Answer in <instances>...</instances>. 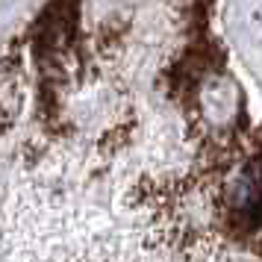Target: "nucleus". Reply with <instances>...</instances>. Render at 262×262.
<instances>
[{
  "mask_svg": "<svg viewBox=\"0 0 262 262\" xmlns=\"http://www.w3.org/2000/svg\"><path fill=\"white\" fill-rule=\"evenodd\" d=\"M3 112L6 259L221 215L262 168L215 0H48Z\"/></svg>",
  "mask_w": 262,
  "mask_h": 262,
  "instance_id": "1",
  "label": "nucleus"
}]
</instances>
